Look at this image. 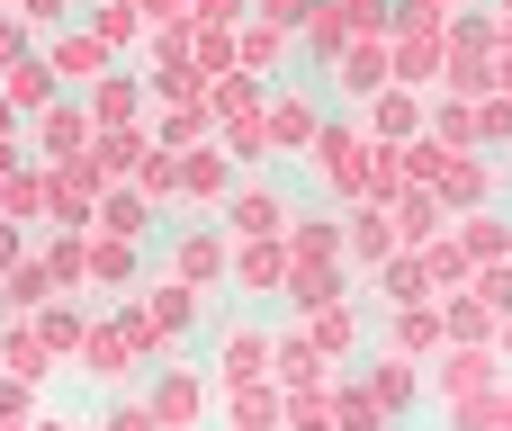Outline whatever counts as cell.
<instances>
[{"mask_svg": "<svg viewBox=\"0 0 512 431\" xmlns=\"http://www.w3.org/2000/svg\"><path fill=\"white\" fill-rule=\"evenodd\" d=\"M45 54H54V72H63V81H81V90H90V81L108 72V54H117V45H108L99 27H54V36H45Z\"/></svg>", "mask_w": 512, "mask_h": 431, "instance_id": "obj_4", "label": "cell"}, {"mask_svg": "<svg viewBox=\"0 0 512 431\" xmlns=\"http://www.w3.org/2000/svg\"><path fill=\"white\" fill-rule=\"evenodd\" d=\"M90 27H99L108 45H135V36H144V0H99V9H90Z\"/></svg>", "mask_w": 512, "mask_h": 431, "instance_id": "obj_20", "label": "cell"}, {"mask_svg": "<svg viewBox=\"0 0 512 431\" xmlns=\"http://www.w3.org/2000/svg\"><path fill=\"white\" fill-rule=\"evenodd\" d=\"M27 54H36V27H27L18 9H0V72H9V63H27Z\"/></svg>", "mask_w": 512, "mask_h": 431, "instance_id": "obj_24", "label": "cell"}, {"mask_svg": "<svg viewBox=\"0 0 512 431\" xmlns=\"http://www.w3.org/2000/svg\"><path fill=\"white\" fill-rule=\"evenodd\" d=\"M144 351H135V333H126V315L108 306V315H90V333H81V351H72V378H90L99 396H126V369H135Z\"/></svg>", "mask_w": 512, "mask_h": 431, "instance_id": "obj_1", "label": "cell"}, {"mask_svg": "<svg viewBox=\"0 0 512 431\" xmlns=\"http://www.w3.org/2000/svg\"><path fill=\"white\" fill-rule=\"evenodd\" d=\"M198 27H243V0H198Z\"/></svg>", "mask_w": 512, "mask_h": 431, "instance_id": "obj_28", "label": "cell"}, {"mask_svg": "<svg viewBox=\"0 0 512 431\" xmlns=\"http://www.w3.org/2000/svg\"><path fill=\"white\" fill-rule=\"evenodd\" d=\"M90 144H99L90 99H54V108H36V153H45V162H72V153H90Z\"/></svg>", "mask_w": 512, "mask_h": 431, "instance_id": "obj_2", "label": "cell"}, {"mask_svg": "<svg viewBox=\"0 0 512 431\" xmlns=\"http://www.w3.org/2000/svg\"><path fill=\"white\" fill-rule=\"evenodd\" d=\"M54 297H63V279L45 270V252H27V261L9 270V315H45Z\"/></svg>", "mask_w": 512, "mask_h": 431, "instance_id": "obj_14", "label": "cell"}, {"mask_svg": "<svg viewBox=\"0 0 512 431\" xmlns=\"http://www.w3.org/2000/svg\"><path fill=\"white\" fill-rule=\"evenodd\" d=\"M180 189H189V207H225L234 198V171H225V153H180Z\"/></svg>", "mask_w": 512, "mask_h": 431, "instance_id": "obj_12", "label": "cell"}, {"mask_svg": "<svg viewBox=\"0 0 512 431\" xmlns=\"http://www.w3.org/2000/svg\"><path fill=\"white\" fill-rule=\"evenodd\" d=\"M234 270V252H225V234L216 225H189L180 243H171V279H189V288H216Z\"/></svg>", "mask_w": 512, "mask_h": 431, "instance_id": "obj_5", "label": "cell"}, {"mask_svg": "<svg viewBox=\"0 0 512 431\" xmlns=\"http://www.w3.org/2000/svg\"><path fill=\"white\" fill-rule=\"evenodd\" d=\"M0 369H9V378H36V387L63 369V360H54V342L36 333V315H9V324H0Z\"/></svg>", "mask_w": 512, "mask_h": 431, "instance_id": "obj_6", "label": "cell"}, {"mask_svg": "<svg viewBox=\"0 0 512 431\" xmlns=\"http://www.w3.org/2000/svg\"><path fill=\"white\" fill-rule=\"evenodd\" d=\"M225 414H234V431H279V387H261V378H234Z\"/></svg>", "mask_w": 512, "mask_h": 431, "instance_id": "obj_17", "label": "cell"}, {"mask_svg": "<svg viewBox=\"0 0 512 431\" xmlns=\"http://www.w3.org/2000/svg\"><path fill=\"white\" fill-rule=\"evenodd\" d=\"M18 18H27V27H63V18H72V0H18Z\"/></svg>", "mask_w": 512, "mask_h": 431, "instance_id": "obj_27", "label": "cell"}, {"mask_svg": "<svg viewBox=\"0 0 512 431\" xmlns=\"http://www.w3.org/2000/svg\"><path fill=\"white\" fill-rule=\"evenodd\" d=\"M99 431H162V414H153V396H108Z\"/></svg>", "mask_w": 512, "mask_h": 431, "instance_id": "obj_21", "label": "cell"}, {"mask_svg": "<svg viewBox=\"0 0 512 431\" xmlns=\"http://www.w3.org/2000/svg\"><path fill=\"white\" fill-rule=\"evenodd\" d=\"M0 315H9V270H0Z\"/></svg>", "mask_w": 512, "mask_h": 431, "instance_id": "obj_32", "label": "cell"}, {"mask_svg": "<svg viewBox=\"0 0 512 431\" xmlns=\"http://www.w3.org/2000/svg\"><path fill=\"white\" fill-rule=\"evenodd\" d=\"M0 324H9V315H0Z\"/></svg>", "mask_w": 512, "mask_h": 431, "instance_id": "obj_35", "label": "cell"}, {"mask_svg": "<svg viewBox=\"0 0 512 431\" xmlns=\"http://www.w3.org/2000/svg\"><path fill=\"white\" fill-rule=\"evenodd\" d=\"M90 234H126V243H144V234H153V198H144V189H126V180H117V189H99V225H90Z\"/></svg>", "mask_w": 512, "mask_h": 431, "instance_id": "obj_9", "label": "cell"}, {"mask_svg": "<svg viewBox=\"0 0 512 431\" xmlns=\"http://www.w3.org/2000/svg\"><path fill=\"white\" fill-rule=\"evenodd\" d=\"M36 252V225H18V216H0V270H18Z\"/></svg>", "mask_w": 512, "mask_h": 431, "instance_id": "obj_26", "label": "cell"}, {"mask_svg": "<svg viewBox=\"0 0 512 431\" xmlns=\"http://www.w3.org/2000/svg\"><path fill=\"white\" fill-rule=\"evenodd\" d=\"M90 288L99 297H135V243L126 234H90Z\"/></svg>", "mask_w": 512, "mask_h": 431, "instance_id": "obj_10", "label": "cell"}, {"mask_svg": "<svg viewBox=\"0 0 512 431\" xmlns=\"http://www.w3.org/2000/svg\"><path fill=\"white\" fill-rule=\"evenodd\" d=\"M135 306H144V324L162 333V360H171V351H180V333L198 324V288H189V279H153Z\"/></svg>", "mask_w": 512, "mask_h": 431, "instance_id": "obj_3", "label": "cell"}, {"mask_svg": "<svg viewBox=\"0 0 512 431\" xmlns=\"http://www.w3.org/2000/svg\"><path fill=\"white\" fill-rule=\"evenodd\" d=\"M36 333H45V342H54V360H72V351H81V333H90V315H81V306H72V288H63V297H54V306H45V315H36Z\"/></svg>", "mask_w": 512, "mask_h": 431, "instance_id": "obj_18", "label": "cell"}, {"mask_svg": "<svg viewBox=\"0 0 512 431\" xmlns=\"http://www.w3.org/2000/svg\"><path fill=\"white\" fill-rule=\"evenodd\" d=\"M225 225L261 243V234H279V225H288V207H279L270 189H234V198H225Z\"/></svg>", "mask_w": 512, "mask_h": 431, "instance_id": "obj_16", "label": "cell"}, {"mask_svg": "<svg viewBox=\"0 0 512 431\" xmlns=\"http://www.w3.org/2000/svg\"><path fill=\"white\" fill-rule=\"evenodd\" d=\"M36 396H45L36 378H9V369H0V423H36V414H45Z\"/></svg>", "mask_w": 512, "mask_h": 431, "instance_id": "obj_23", "label": "cell"}, {"mask_svg": "<svg viewBox=\"0 0 512 431\" xmlns=\"http://www.w3.org/2000/svg\"><path fill=\"white\" fill-rule=\"evenodd\" d=\"M234 279H243V288H252V297H261V288H279V243H270V234H261V243H252V252H243V261H234Z\"/></svg>", "mask_w": 512, "mask_h": 431, "instance_id": "obj_22", "label": "cell"}, {"mask_svg": "<svg viewBox=\"0 0 512 431\" xmlns=\"http://www.w3.org/2000/svg\"><path fill=\"white\" fill-rule=\"evenodd\" d=\"M144 18H162V27H189V18H198V0H144Z\"/></svg>", "mask_w": 512, "mask_h": 431, "instance_id": "obj_29", "label": "cell"}, {"mask_svg": "<svg viewBox=\"0 0 512 431\" xmlns=\"http://www.w3.org/2000/svg\"><path fill=\"white\" fill-rule=\"evenodd\" d=\"M135 189H144V198H153V207H162V198H171V189H180V153H171V144H153V153H144V162H135Z\"/></svg>", "mask_w": 512, "mask_h": 431, "instance_id": "obj_19", "label": "cell"}, {"mask_svg": "<svg viewBox=\"0 0 512 431\" xmlns=\"http://www.w3.org/2000/svg\"><path fill=\"white\" fill-rule=\"evenodd\" d=\"M0 90H9L18 108H54V90H63V72H54V54L36 45L27 63H9V72H0Z\"/></svg>", "mask_w": 512, "mask_h": 431, "instance_id": "obj_11", "label": "cell"}, {"mask_svg": "<svg viewBox=\"0 0 512 431\" xmlns=\"http://www.w3.org/2000/svg\"><path fill=\"white\" fill-rule=\"evenodd\" d=\"M261 369H270V333H261V324H234V333L216 342V378L234 387V378H261Z\"/></svg>", "mask_w": 512, "mask_h": 431, "instance_id": "obj_13", "label": "cell"}, {"mask_svg": "<svg viewBox=\"0 0 512 431\" xmlns=\"http://www.w3.org/2000/svg\"><path fill=\"white\" fill-rule=\"evenodd\" d=\"M36 431H81V423L72 414H36Z\"/></svg>", "mask_w": 512, "mask_h": 431, "instance_id": "obj_31", "label": "cell"}, {"mask_svg": "<svg viewBox=\"0 0 512 431\" xmlns=\"http://www.w3.org/2000/svg\"><path fill=\"white\" fill-rule=\"evenodd\" d=\"M0 431H36V423H0Z\"/></svg>", "mask_w": 512, "mask_h": 431, "instance_id": "obj_33", "label": "cell"}, {"mask_svg": "<svg viewBox=\"0 0 512 431\" xmlns=\"http://www.w3.org/2000/svg\"><path fill=\"white\" fill-rule=\"evenodd\" d=\"M81 99H90L99 135H108V126H144V81H126V72H99V81H90Z\"/></svg>", "mask_w": 512, "mask_h": 431, "instance_id": "obj_8", "label": "cell"}, {"mask_svg": "<svg viewBox=\"0 0 512 431\" xmlns=\"http://www.w3.org/2000/svg\"><path fill=\"white\" fill-rule=\"evenodd\" d=\"M0 144H18V99L0 90Z\"/></svg>", "mask_w": 512, "mask_h": 431, "instance_id": "obj_30", "label": "cell"}, {"mask_svg": "<svg viewBox=\"0 0 512 431\" xmlns=\"http://www.w3.org/2000/svg\"><path fill=\"white\" fill-rule=\"evenodd\" d=\"M0 9H18V0H0Z\"/></svg>", "mask_w": 512, "mask_h": 431, "instance_id": "obj_34", "label": "cell"}, {"mask_svg": "<svg viewBox=\"0 0 512 431\" xmlns=\"http://www.w3.org/2000/svg\"><path fill=\"white\" fill-rule=\"evenodd\" d=\"M45 189H54L45 171H27V162H9V171H0V216H18V225H36V216H45Z\"/></svg>", "mask_w": 512, "mask_h": 431, "instance_id": "obj_15", "label": "cell"}, {"mask_svg": "<svg viewBox=\"0 0 512 431\" xmlns=\"http://www.w3.org/2000/svg\"><path fill=\"white\" fill-rule=\"evenodd\" d=\"M153 414H162V431H198L207 423V378L198 369H162L153 378Z\"/></svg>", "mask_w": 512, "mask_h": 431, "instance_id": "obj_7", "label": "cell"}, {"mask_svg": "<svg viewBox=\"0 0 512 431\" xmlns=\"http://www.w3.org/2000/svg\"><path fill=\"white\" fill-rule=\"evenodd\" d=\"M270 135H279V144H306V135H315V108H306V99H279Z\"/></svg>", "mask_w": 512, "mask_h": 431, "instance_id": "obj_25", "label": "cell"}]
</instances>
